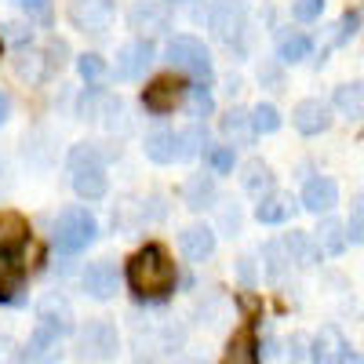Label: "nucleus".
Here are the masks:
<instances>
[{"mask_svg": "<svg viewBox=\"0 0 364 364\" xmlns=\"http://www.w3.org/2000/svg\"><path fill=\"white\" fill-rule=\"evenodd\" d=\"M22 266L11 262L8 255H0V299H15V291L22 288Z\"/></svg>", "mask_w": 364, "mask_h": 364, "instance_id": "30", "label": "nucleus"}, {"mask_svg": "<svg viewBox=\"0 0 364 364\" xmlns=\"http://www.w3.org/2000/svg\"><path fill=\"white\" fill-rule=\"evenodd\" d=\"M186 95H190V87L182 84V77L164 73V77H157L154 84L142 91V106H146L149 113H171L175 106L186 102Z\"/></svg>", "mask_w": 364, "mask_h": 364, "instance_id": "6", "label": "nucleus"}, {"mask_svg": "<svg viewBox=\"0 0 364 364\" xmlns=\"http://www.w3.org/2000/svg\"><path fill=\"white\" fill-rule=\"evenodd\" d=\"M314 360H353L350 353V343L343 339V331L336 324H324L317 331V339H314Z\"/></svg>", "mask_w": 364, "mask_h": 364, "instance_id": "15", "label": "nucleus"}, {"mask_svg": "<svg viewBox=\"0 0 364 364\" xmlns=\"http://www.w3.org/2000/svg\"><path fill=\"white\" fill-rule=\"evenodd\" d=\"M346 240L353 245H364V204H357L350 211V223H346Z\"/></svg>", "mask_w": 364, "mask_h": 364, "instance_id": "39", "label": "nucleus"}, {"mask_svg": "<svg viewBox=\"0 0 364 364\" xmlns=\"http://www.w3.org/2000/svg\"><path fill=\"white\" fill-rule=\"evenodd\" d=\"M284 248H288L291 262H299V266H314V262L321 259L317 240H314L310 233H299V230H291V233L284 237Z\"/></svg>", "mask_w": 364, "mask_h": 364, "instance_id": "24", "label": "nucleus"}, {"mask_svg": "<svg viewBox=\"0 0 364 364\" xmlns=\"http://www.w3.org/2000/svg\"><path fill=\"white\" fill-rule=\"evenodd\" d=\"M8 29H11V33H8V37H11L15 44H29V41H33V33H26V26H18V22H11Z\"/></svg>", "mask_w": 364, "mask_h": 364, "instance_id": "44", "label": "nucleus"}, {"mask_svg": "<svg viewBox=\"0 0 364 364\" xmlns=\"http://www.w3.org/2000/svg\"><path fill=\"white\" fill-rule=\"evenodd\" d=\"M146 157L154 161V164L186 161V149H182V132H149V135H146Z\"/></svg>", "mask_w": 364, "mask_h": 364, "instance_id": "12", "label": "nucleus"}, {"mask_svg": "<svg viewBox=\"0 0 364 364\" xmlns=\"http://www.w3.org/2000/svg\"><path fill=\"white\" fill-rule=\"evenodd\" d=\"M182 200H186V208H193V211H204V208H211V204L219 200L215 175H204V171L190 175V178H186V190H182Z\"/></svg>", "mask_w": 364, "mask_h": 364, "instance_id": "19", "label": "nucleus"}, {"mask_svg": "<svg viewBox=\"0 0 364 364\" xmlns=\"http://www.w3.org/2000/svg\"><path fill=\"white\" fill-rule=\"evenodd\" d=\"M113 18L109 0H70V22L80 33H106Z\"/></svg>", "mask_w": 364, "mask_h": 364, "instance_id": "7", "label": "nucleus"}, {"mask_svg": "<svg viewBox=\"0 0 364 364\" xmlns=\"http://www.w3.org/2000/svg\"><path fill=\"white\" fill-rule=\"evenodd\" d=\"M291 211H295L291 197H281V193H266V197H259L255 219H259L262 226H281V223H288V219H291Z\"/></svg>", "mask_w": 364, "mask_h": 364, "instance_id": "22", "label": "nucleus"}, {"mask_svg": "<svg viewBox=\"0 0 364 364\" xmlns=\"http://www.w3.org/2000/svg\"><path fill=\"white\" fill-rule=\"evenodd\" d=\"M291 124H295V132H302V135H321V132L331 128V113H328V106H324L321 99H302V102L291 109Z\"/></svg>", "mask_w": 364, "mask_h": 364, "instance_id": "11", "label": "nucleus"}, {"mask_svg": "<svg viewBox=\"0 0 364 364\" xmlns=\"http://www.w3.org/2000/svg\"><path fill=\"white\" fill-rule=\"evenodd\" d=\"M288 346H291V357H295V360L310 357V353H306V346H310V339H306V336H291V343H288Z\"/></svg>", "mask_w": 364, "mask_h": 364, "instance_id": "42", "label": "nucleus"}, {"mask_svg": "<svg viewBox=\"0 0 364 364\" xmlns=\"http://www.w3.org/2000/svg\"><path fill=\"white\" fill-rule=\"evenodd\" d=\"M336 109L343 113V117H350V120H360L364 117V84H343V87H336Z\"/></svg>", "mask_w": 364, "mask_h": 364, "instance_id": "25", "label": "nucleus"}, {"mask_svg": "<svg viewBox=\"0 0 364 364\" xmlns=\"http://www.w3.org/2000/svg\"><path fill=\"white\" fill-rule=\"evenodd\" d=\"M223 223H226L230 230H240V215H237V208H233V211H230V208L223 211Z\"/></svg>", "mask_w": 364, "mask_h": 364, "instance_id": "47", "label": "nucleus"}, {"mask_svg": "<svg viewBox=\"0 0 364 364\" xmlns=\"http://www.w3.org/2000/svg\"><path fill=\"white\" fill-rule=\"evenodd\" d=\"M175 281H178L175 262L161 245H146L128 262V288L139 299H164L168 291H175Z\"/></svg>", "mask_w": 364, "mask_h": 364, "instance_id": "1", "label": "nucleus"}, {"mask_svg": "<svg viewBox=\"0 0 364 364\" xmlns=\"http://www.w3.org/2000/svg\"><path fill=\"white\" fill-rule=\"evenodd\" d=\"M80 284H84V291H87L91 299H99V302L113 299V295H117V266L106 262V259H102V262H91V266L84 269Z\"/></svg>", "mask_w": 364, "mask_h": 364, "instance_id": "13", "label": "nucleus"}, {"mask_svg": "<svg viewBox=\"0 0 364 364\" xmlns=\"http://www.w3.org/2000/svg\"><path fill=\"white\" fill-rule=\"evenodd\" d=\"M73 190L80 200H102L109 190V178L102 164H87V168H73Z\"/></svg>", "mask_w": 364, "mask_h": 364, "instance_id": "16", "label": "nucleus"}, {"mask_svg": "<svg viewBox=\"0 0 364 364\" xmlns=\"http://www.w3.org/2000/svg\"><path fill=\"white\" fill-rule=\"evenodd\" d=\"M154 58H157V51H154V41H149V37L128 41L124 48L117 51L113 77H117V80H139V77H146L149 66H154Z\"/></svg>", "mask_w": 364, "mask_h": 364, "instance_id": "5", "label": "nucleus"}, {"mask_svg": "<svg viewBox=\"0 0 364 364\" xmlns=\"http://www.w3.org/2000/svg\"><path fill=\"white\" fill-rule=\"evenodd\" d=\"M15 73L22 77V80H29V84H44L48 80V73H51V63H48V51H37L33 44H22V51H18V58H15Z\"/></svg>", "mask_w": 364, "mask_h": 364, "instance_id": "20", "label": "nucleus"}, {"mask_svg": "<svg viewBox=\"0 0 364 364\" xmlns=\"http://www.w3.org/2000/svg\"><path fill=\"white\" fill-rule=\"evenodd\" d=\"M211 29H215V37L237 51H245V37H248V18L240 8L226 4V8H215L211 11Z\"/></svg>", "mask_w": 364, "mask_h": 364, "instance_id": "9", "label": "nucleus"}, {"mask_svg": "<svg viewBox=\"0 0 364 364\" xmlns=\"http://www.w3.org/2000/svg\"><path fill=\"white\" fill-rule=\"evenodd\" d=\"M109 157H113V149H102L99 142H80V146L70 149V171L73 168H87V164H102L106 168Z\"/></svg>", "mask_w": 364, "mask_h": 364, "instance_id": "29", "label": "nucleus"}, {"mask_svg": "<svg viewBox=\"0 0 364 364\" xmlns=\"http://www.w3.org/2000/svg\"><path fill=\"white\" fill-rule=\"evenodd\" d=\"M178 252L190 262H204L211 252H215V230L211 226H186L178 233Z\"/></svg>", "mask_w": 364, "mask_h": 364, "instance_id": "14", "label": "nucleus"}, {"mask_svg": "<svg viewBox=\"0 0 364 364\" xmlns=\"http://www.w3.org/2000/svg\"><path fill=\"white\" fill-rule=\"evenodd\" d=\"M128 26L135 29L139 37H164L171 29V11L164 0H135L132 11H128Z\"/></svg>", "mask_w": 364, "mask_h": 364, "instance_id": "4", "label": "nucleus"}, {"mask_svg": "<svg viewBox=\"0 0 364 364\" xmlns=\"http://www.w3.org/2000/svg\"><path fill=\"white\" fill-rule=\"evenodd\" d=\"M18 4H22L26 11H41V15H44V11H48V4H51V0H18Z\"/></svg>", "mask_w": 364, "mask_h": 364, "instance_id": "45", "label": "nucleus"}, {"mask_svg": "<svg viewBox=\"0 0 364 364\" xmlns=\"http://www.w3.org/2000/svg\"><path fill=\"white\" fill-rule=\"evenodd\" d=\"M306 55H310V37H302V33L284 37V41H281V51H277L281 63H302Z\"/></svg>", "mask_w": 364, "mask_h": 364, "instance_id": "32", "label": "nucleus"}, {"mask_svg": "<svg viewBox=\"0 0 364 364\" xmlns=\"http://www.w3.org/2000/svg\"><path fill=\"white\" fill-rule=\"evenodd\" d=\"M29 240V223L18 211H0V255H15Z\"/></svg>", "mask_w": 364, "mask_h": 364, "instance_id": "17", "label": "nucleus"}, {"mask_svg": "<svg viewBox=\"0 0 364 364\" xmlns=\"http://www.w3.org/2000/svg\"><path fill=\"white\" fill-rule=\"evenodd\" d=\"M186 99H190V109H193V117H197V120H204L211 109H215V102H211V91H208V84H193Z\"/></svg>", "mask_w": 364, "mask_h": 364, "instance_id": "36", "label": "nucleus"}, {"mask_svg": "<svg viewBox=\"0 0 364 364\" xmlns=\"http://www.w3.org/2000/svg\"><path fill=\"white\" fill-rule=\"evenodd\" d=\"M77 73H80V77H84L87 84L102 80V77H106V63H102V55H95V51L80 55V58H77Z\"/></svg>", "mask_w": 364, "mask_h": 364, "instance_id": "33", "label": "nucleus"}, {"mask_svg": "<svg viewBox=\"0 0 364 364\" xmlns=\"http://www.w3.org/2000/svg\"><path fill=\"white\" fill-rule=\"evenodd\" d=\"M252 113V128H255V135H273L281 128V113H277V106H269V102H259L255 109H248Z\"/></svg>", "mask_w": 364, "mask_h": 364, "instance_id": "31", "label": "nucleus"}, {"mask_svg": "<svg viewBox=\"0 0 364 364\" xmlns=\"http://www.w3.org/2000/svg\"><path fill=\"white\" fill-rule=\"evenodd\" d=\"M339 204V186L331 178H310L306 182V190H302V208L314 211V215H321V211H331Z\"/></svg>", "mask_w": 364, "mask_h": 364, "instance_id": "18", "label": "nucleus"}, {"mask_svg": "<svg viewBox=\"0 0 364 364\" xmlns=\"http://www.w3.org/2000/svg\"><path fill=\"white\" fill-rule=\"evenodd\" d=\"M226 360H230V364H252V360H259L255 328H252V324H248V328H240L237 336L230 339V346H226Z\"/></svg>", "mask_w": 364, "mask_h": 364, "instance_id": "23", "label": "nucleus"}, {"mask_svg": "<svg viewBox=\"0 0 364 364\" xmlns=\"http://www.w3.org/2000/svg\"><path fill=\"white\" fill-rule=\"evenodd\" d=\"M0 48H4V41H0Z\"/></svg>", "mask_w": 364, "mask_h": 364, "instance_id": "49", "label": "nucleus"}, {"mask_svg": "<svg viewBox=\"0 0 364 364\" xmlns=\"http://www.w3.org/2000/svg\"><path fill=\"white\" fill-rule=\"evenodd\" d=\"M51 237H55L58 252L77 255V252H84L91 240L99 237V223H95V215H91L87 208H66V211H58Z\"/></svg>", "mask_w": 364, "mask_h": 364, "instance_id": "2", "label": "nucleus"}, {"mask_svg": "<svg viewBox=\"0 0 364 364\" xmlns=\"http://www.w3.org/2000/svg\"><path fill=\"white\" fill-rule=\"evenodd\" d=\"M11 117V99H8V91H0V124Z\"/></svg>", "mask_w": 364, "mask_h": 364, "instance_id": "46", "label": "nucleus"}, {"mask_svg": "<svg viewBox=\"0 0 364 364\" xmlns=\"http://www.w3.org/2000/svg\"><path fill=\"white\" fill-rule=\"evenodd\" d=\"M168 63L178 70V73H190L197 84H208L215 80V66H211V55L208 48L197 41V37H171L168 41Z\"/></svg>", "mask_w": 364, "mask_h": 364, "instance_id": "3", "label": "nucleus"}, {"mask_svg": "<svg viewBox=\"0 0 364 364\" xmlns=\"http://www.w3.org/2000/svg\"><path fill=\"white\" fill-rule=\"evenodd\" d=\"M262 259H266V277L269 281H281L288 273V266H291V255L284 248V240H269V245L262 248Z\"/></svg>", "mask_w": 364, "mask_h": 364, "instance_id": "28", "label": "nucleus"}, {"mask_svg": "<svg viewBox=\"0 0 364 364\" xmlns=\"http://www.w3.org/2000/svg\"><path fill=\"white\" fill-rule=\"evenodd\" d=\"M66 55H70L66 41H51V44H48V63H51V70H55V66H63V63H66Z\"/></svg>", "mask_w": 364, "mask_h": 364, "instance_id": "41", "label": "nucleus"}, {"mask_svg": "<svg viewBox=\"0 0 364 364\" xmlns=\"http://www.w3.org/2000/svg\"><path fill=\"white\" fill-rule=\"evenodd\" d=\"M37 324L51 328L55 336H66V331H73V306L58 291H51V295L41 299V306H37Z\"/></svg>", "mask_w": 364, "mask_h": 364, "instance_id": "10", "label": "nucleus"}, {"mask_svg": "<svg viewBox=\"0 0 364 364\" xmlns=\"http://www.w3.org/2000/svg\"><path fill=\"white\" fill-rule=\"evenodd\" d=\"M240 182H245V190L259 200L266 193H273V171L262 164V161H248L245 164V175H240Z\"/></svg>", "mask_w": 364, "mask_h": 364, "instance_id": "27", "label": "nucleus"}, {"mask_svg": "<svg viewBox=\"0 0 364 364\" xmlns=\"http://www.w3.org/2000/svg\"><path fill=\"white\" fill-rule=\"evenodd\" d=\"M321 11H324V0H295L291 4V18H299V22H314V18H321Z\"/></svg>", "mask_w": 364, "mask_h": 364, "instance_id": "37", "label": "nucleus"}, {"mask_svg": "<svg viewBox=\"0 0 364 364\" xmlns=\"http://www.w3.org/2000/svg\"><path fill=\"white\" fill-rule=\"evenodd\" d=\"M102 106H106V95H102L99 87H87V95L80 99L77 113H80V120H99L102 117Z\"/></svg>", "mask_w": 364, "mask_h": 364, "instance_id": "35", "label": "nucleus"}, {"mask_svg": "<svg viewBox=\"0 0 364 364\" xmlns=\"http://www.w3.org/2000/svg\"><path fill=\"white\" fill-rule=\"evenodd\" d=\"M237 273H240V281H245V284H255V262L245 255V259H240V266H237Z\"/></svg>", "mask_w": 364, "mask_h": 364, "instance_id": "43", "label": "nucleus"}, {"mask_svg": "<svg viewBox=\"0 0 364 364\" xmlns=\"http://www.w3.org/2000/svg\"><path fill=\"white\" fill-rule=\"evenodd\" d=\"M0 190H4V161H0Z\"/></svg>", "mask_w": 364, "mask_h": 364, "instance_id": "48", "label": "nucleus"}, {"mask_svg": "<svg viewBox=\"0 0 364 364\" xmlns=\"http://www.w3.org/2000/svg\"><path fill=\"white\" fill-rule=\"evenodd\" d=\"M353 33H357V15L346 11V15L339 18V26H336V37H331V44H343V41H350Z\"/></svg>", "mask_w": 364, "mask_h": 364, "instance_id": "40", "label": "nucleus"}, {"mask_svg": "<svg viewBox=\"0 0 364 364\" xmlns=\"http://www.w3.org/2000/svg\"><path fill=\"white\" fill-rule=\"evenodd\" d=\"M223 135H226V142H233V146H252V142H255L252 113L240 109V106H233V109L223 117Z\"/></svg>", "mask_w": 364, "mask_h": 364, "instance_id": "21", "label": "nucleus"}, {"mask_svg": "<svg viewBox=\"0 0 364 364\" xmlns=\"http://www.w3.org/2000/svg\"><path fill=\"white\" fill-rule=\"evenodd\" d=\"M204 161L215 168L219 175H230L233 171V146H208L204 149Z\"/></svg>", "mask_w": 364, "mask_h": 364, "instance_id": "34", "label": "nucleus"}, {"mask_svg": "<svg viewBox=\"0 0 364 364\" xmlns=\"http://www.w3.org/2000/svg\"><path fill=\"white\" fill-rule=\"evenodd\" d=\"M80 353L95 360L117 357V328L109 321H87L80 328Z\"/></svg>", "mask_w": 364, "mask_h": 364, "instance_id": "8", "label": "nucleus"}, {"mask_svg": "<svg viewBox=\"0 0 364 364\" xmlns=\"http://www.w3.org/2000/svg\"><path fill=\"white\" fill-rule=\"evenodd\" d=\"M314 240H317V248H321V252H328V255H343V248H346V226H343L339 219H324V223L317 226Z\"/></svg>", "mask_w": 364, "mask_h": 364, "instance_id": "26", "label": "nucleus"}, {"mask_svg": "<svg viewBox=\"0 0 364 364\" xmlns=\"http://www.w3.org/2000/svg\"><path fill=\"white\" fill-rule=\"evenodd\" d=\"M182 149H186V157H197L200 149H208V132L197 124L190 132H182Z\"/></svg>", "mask_w": 364, "mask_h": 364, "instance_id": "38", "label": "nucleus"}]
</instances>
